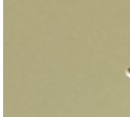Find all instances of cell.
I'll list each match as a JSON object with an SVG mask.
<instances>
[{"mask_svg": "<svg viewBox=\"0 0 130 117\" xmlns=\"http://www.w3.org/2000/svg\"><path fill=\"white\" fill-rule=\"evenodd\" d=\"M126 76H127V77H128V78L130 79V68L126 70Z\"/></svg>", "mask_w": 130, "mask_h": 117, "instance_id": "6da1fadb", "label": "cell"}]
</instances>
